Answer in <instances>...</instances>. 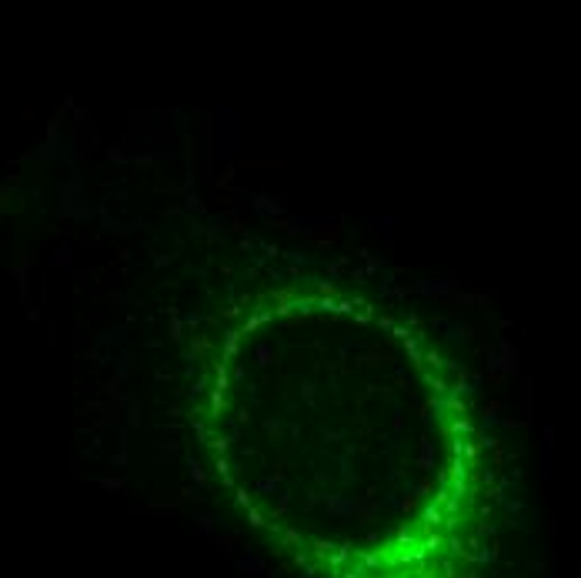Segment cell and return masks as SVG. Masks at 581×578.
Here are the masks:
<instances>
[{
    "mask_svg": "<svg viewBox=\"0 0 581 578\" xmlns=\"http://www.w3.org/2000/svg\"><path fill=\"white\" fill-rule=\"evenodd\" d=\"M217 154H224V157L234 154V124L231 120H217Z\"/></svg>",
    "mask_w": 581,
    "mask_h": 578,
    "instance_id": "cell-1",
    "label": "cell"
},
{
    "mask_svg": "<svg viewBox=\"0 0 581 578\" xmlns=\"http://www.w3.org/2000/svg\"><path fill=\"white\" fill-rule=\"evenodd\" d=\"M258 361L261 364H271V361H274V351H271L267 344H258Z\"/></svg>",
    "mask_w": 581,
    "mask_h": 578,
    "instance_id": "cell-2",
    "label": "cell"
},
{
    "mask_svg": "<svg viewBox=\"0 0 581 578\" xmlns=\"http://www.w3.org/2000/svg\"><path fill=\"white\" fill-rule=\"evenodd\" d=\"M301 394H304L307 404H314V385H311V381H307V385H301Z\"/></svg>",
    "mask_w": 581,
    "mask_h": 578,
    "instance_id": "cell-3",
    "label": "cell"
}]
</instances>
